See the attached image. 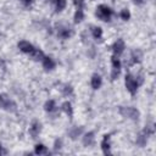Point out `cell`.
I'll list each match as a JSON object with an SVG mask.
<instances>
[{
	"label": "cell",
	"instance_id": "1",
	"mask_svg": "<svg viewBox=\"0 0 156 156\" xmlns=\"http://www.w3.org/2000/svg\"><path fill=\"white\" fill-rule=\"evenodd\" d=\"M96 16L101 20V21H110L111 16H112V10L107 6V5H99L96 9Z\"/></svg>",
	"mask_w": 156,
	"mask_h": 156
},
{
	"label": "cell",
	"instance_id": "2",
	"mask_svg": "<svg viewBox=\"0 0 156 156\" xmlns=\"http://www.w3.org/2000/svg\"><path fill=\"white\" fill-rule=\"evenodd\" d=\"M119 113L123 117H127V118H130V119H138V117H139V111L136 108H134V107H130V106L121 107L119 108Z\"/></svg>",
	"mask_w": 156,
	"mask_h": 156
},
{
	"label": "cell",
	"instance_id": "3",
	"mask_svg": "<svg viewBox=\"0 0 156 156\" xmlns=\"http://www.w3.org/2000/svg\"><path fill=\"white\" fill-rule=\"evenodd\" d=\"M138 87H139V84H138L136 79H135L133 76L127 74V76H126V88H127V90H128L132 95H134V94L136 93V90H138Z\"/></svg>",
	"mask_w": 156,
	"mask_h": 156
},
{
	"label": "cell",
	"instance_id": "4",
	"mask_svg": "<svg viewBox=\"0 0 156 156\" xmlns=\"http://www.w3.org/2000/svg\"><path fill=\"white\" fill-rule=\"evenodd\" d=\"M0 107L7 111H13L16 105L6 94H0Z\"/></svg>",
	"mask_w": 156,
	"mask_h": 156
},
{
	"label": "cell",
	"instance_id": "5",
	"mask_svg": "<svg viewBox=\"0 0 156 156\" xmlns=\"http://www.w3.org/2000/svg\"><path fill=\"white\" fill-rule=\"evenodd\" d=\"M124 49H126V44H124V41H123L122 39H117V40L115 41L113 46H112L113 54H115L116 56L121 55V54H122V52L124 51Z\"/></svg>",
	"mask_w": 156,
	"mask_h": 156
},
{
	"label": "cell",
	"instance_id": "6",
	"mask_svg": "<svg viewBox=\"0 0 156 156\" xmlns=\"http://www.w3.org/2000/svg\"><path fill=\"white\" fill-rule=\"evenodd\" d=\"M18 49H20L21 51L26 52V54H30V52L34 50V46H33L29 41H27V40H21V41L18 43Z\"/></svg>",
	"mask_w": 156,
	"mask_h": 156
},
{
	"label": "cell",
	"instance_id": "7",
	"mask_svg": "<svg viewBox=\"0 0 156 156\" xmlns=\"http://www.w3.org/2000/svg\"><path fill=\"white\" fill-rule=\"evenodd\" d=\"M40 130H41V124L39 122H34L32 124V127L29 128V134L32 135V138H37L39 135Z\"/></svg>",
	"mask_w": 156,
	"mask_h": 156
},
{
	"label": "cell",
	"instance_id": "8",
	"mask_svg": "<svg viewBox=\"0 0 156 156\" xmlns=\"http://www.w3.org/2000/svg\"><path fill=\"white\" fill-rule=\"evenodd\" d=\"M41 61H43V67H44L46 71H51V69L55 67V61H54L51 57L44 56Z\"/></svg>",
	"mask_w": 156,
	"mask_h": 156
},
{
	"label": "cell",
	"instance_id": "9",
	"mask_svg": "<svg viewBox=\"0 0 156 156\" xmlns=\"http://www.w3.org/2000/svg\"><path fill=\"white\" fill-rule=\"evenodd\" d=\"M101 83H102V80H101V77H100L99 74H93V77H91V80H90L91 88H93V89H99V88L101 87Z\"/></svg>",
	"mask_w": 156,
	"mask_h": 156
},
{
	"label": "cell",
	"instance_id": "10",
	"mask_svg": "<svg viewBox=\"0 0 156 156\" xmlns=\"http://www.w3.org/2000/svg\"><path fill=\"white\" fill-rule=\"evenodd\" d=\"M57 35H58L60 38H62V39H66V38H68V37L71 35V30H69V28H67V27L60 26L58 29H57Z\"/></svg>",
	"mask_w": 156,
	"mask_h": 156
},
{
	"label": "cell",
	"instance_id": "11",
	"mask_svg": "<svg viewBox=\"0 0 156 156\" xmlns=\"http://www.w3.org/2000/svg\"><path fill=\"white\" fill-rule=\"evenodd\" d=\"M101 149L104 154H110V135H105L104 140L101 141Z\"/></svg>",
	"mask_w": 156,
	"mask_h": 156
},
{
	"label": "cell",
	"instance_id": "12",
	"mask_svg": "<svg viewBox=\"0 0 156 156\" xmlns=\"http://www.w3.org/2000/svg\"><path fill=\"white\" fill-rule=\"evenodd\" d=\"M94 133L93 132H89V133H87L84 136H83V144L85 145V146H89V145H91L93 143H94Z\"/></svg>",
	"mask_w": 156,
	"mask_h": 156
},
{
	"label": "cell",
	"instance_id": "13",
	"mask_svg": "<svg viewBox=\"0 0 156 156\" xmlns=\"http://www.w3.org/2000/svg\"><path fill=\"white\" fill-rule=\"evenodd\" d=\"M29 55H30V56H32V58H33V60H35V61L43 60V57H44L43 51H41V50H39V49H35V48H34V50H33Z\"/></svg>",
	"mask_w": 156,
	"mask_h": 156
},
{
	"label": "cell",
	"instance_id": "14",
	"mask_svg": "<svg viewBox=\"0 0 156 156\" xmlns=\"http://www.w3.org/2000/svg\"><path fill=\"white\" fill-rule=\"evenodd\" d=\"M84 18V13H83V10L82 9H77L76 13H74V22L76 23H80Z\"/></svg>",
	"mask_w": 156,
	"mask_h": 156
},
{
	"label": "cell",
	"instance_id": "15",
	"mask_svg": "<svg viewBox=\"0 0 156 156\" xmlns=\"http://www.w3.org/2000/svg\"><path fill=\"white\" fill-rule=\"evenodd\" d=\"M93 29H91V34H93V37L95 38V39H100L101 37H102V29L100 28V27H91Z\"/></svg>",
	"mask_w": 156,
	"mask_h": 156
},
{
	"label": "cell",
	"instance_id": "16",
	"mask_svg": "<svg viewBox=\"0 0 156 156\" xmlns=\"http://www.w3.org/2000/svg\"><path fill=\"white\" fill-rule=\"evenodd\" d=\"M62 110L71 117L72 116V113H73V110H72V105H71V102H68V101H66V102H63L62 104Z\"/></svg>",
	"mask_w": 156,
	"mask_h": 156
},
{
	"label": "cell",
	"instance_id": "17",
	"mask_svg": "<svg viewBox=\"0 0 156 156\" xmlns=\"http://www.w3.org/2000/svg\"><path fill=\"white\" fill-rule=\"evenodd\" d=\"M46 152H48L46 146H44L43 144L35 145V154H37V155H43V154H46Z\"/></svg>",
	"mask_w": 156,
	"mask_h": 156
},
{
	"label": "cell",
	"instance_id": "18",
	"mask_svg": "<svg viewBox=\"0 0 156 156\" xmlns=\"http://www.w3.org/2000/svg\"><path fill=\"white\" fill-rule=\"evenodd\" d=\"M56 11H62L66 7V0H55Z\"/></svg>",
	"mask_w": 156,
	"mask_h": 156
},
{
	"label": "cell",
	"instance_id": "19",
	"mask_svg": "<svg viewBox=\"0 0 156 156\" xmlns=\"http://www.w3.org/2000/svg\"><path fill=\"white\" fill-rule=\"evenodd\" d=\"M45 111H49V112H51V111H54L55 110V107H56V105H55V101L54 100H49V101H46V104H45Z\"/></svg>",
	"mask_w": 156,
	"mask_h": 156
},
{
	"label": "cell",
	"instance_id": "20",
	"mask_svg": "<svg viewBox=\"0 0 156 156\" xmlns=\"http://www.w3.org/2000/svg\"><path fill=\"white\" fill-rule=\"evenodd\" d=\"M132 61H133V63H136V62H140V60H141V52L140 51H133V54H132Z\"/></svg>",
	"mask_w": 156,
	"mask_h": 156
},
{
	"label": "cell",
	"instance_id": "21",
	"mask_svg": "<svg viewBox=\"0 0 156 156\" xmlns=\"http://www.w3.org/2000/svg\"><path fill=\"white\" fill-rule=\"evenodd\" d=\"M111 62H112V68H119L121 69V62L116 55H113L111 57Z\"/></svg>",
	"mask_w": 156,
	"mask_h": 156
},
{
	"label": "cell",
	"instance_id": "22",
	"mask_svg": "<svg viewBox=\"0 0 156 156\" xmlns=\"http://www.w3.org/2000/svg\"><path fill=\"white\" fill-rule=\"evenodd\" d=\"M82 134V128H74V129H72L71 132H69V135H71V138L72 139H76L78 135H80Z\"/></svg>",
	"mask_w": 156,
	"mask_h": 156
},
{
	"label": "cell",
	"instance_id": "23",
	"mask_svg": "<svg viewBox=\"0 0 156 156\" xmlns=\"http://www.w3.org/2000/svg\"><path fill=\"white\" fill-rule=\"evenodd\" d=\"M136 144L140 145V146H144L146 144V135L145 134H140L138 138H136Z\"/></svg>",
	"mask_w": 156,
	"mask_h": 156
},
{
	"label": "cell",
	"instance_id": "24",
	"mask_svg": "<svg viewBox=\"0 0 156 156\" xmlns=\"http://www.w3.org/2000/svg\"><path fill=\"white\" fill-rule=\"evenodd\" d=\"M121 18L122 20H124V21H127V20H129V17H130V12H129V10L128 9H123L122 11H121Z\"/></svg>",
	"mask_w": 156,
	"mask_h": 156
},
{
	"label": "cell",
	"instance_id": "25",
	"mask_svg": "<svg viewBox=\"0 0 156 156\" xmlns=\"http://www.w3.org/2000/svg\"><path fill=\"white\" fill-rule=\"evenodd\" d=\"M72 93H73V88H72L71 85L66 84V85L63 87V94H65V95H71Z\"/></svg>",
	"mask_w": 156,
	"mask_h": 156
},
{
	"label": "cell",
	"instance_id": "26",
	"mask_svg": "<svg viewBox=\"0 0 156 156\" xmlns=\"http://www.w3.org/2000/svg\"><path fill=\"white\" fill-rule=\"evenodd\" d=\"M73 2L77 6V9H83L84 6V0H73Z\"/></svg>",
	"mask_w": 156,
	"mask_h": 156
},
{
	"label": "cell",
	"instance_id": "27",
	"mask_svg": "<svg viewBox=\"0 0 156 156\" xmlns=\"http://www.w3.org/2000/svg\"><path fill=\"white\" fill-rule=\"evenodd\" d=\"M61 144H62L61 140H56V143H55V149H60V147H61Z\"/></svg>",
	"mask_w": 156,
	"mask_h": 156
},
{
	"label": "cell",
	"instance_id": "28",
	"mask_svg": "<svg viewBox=\"0 0 156 156\" xmlns=\"http://www.w3.org/2000/svg\"><path fill=\"white\" fill-rule=\"evenodd\" d=\"M133 2H134L135 5H143V4L145 2V0H133Z\"/></svg>",
	"mask_w": 156,
	"mask_h": 156
},
{
	"label": "cell",
	"instance_id": "29",
	"mask_svg": "<svg viewBox=\"0 0 156 156\" xmlns=\"http://www.w3.org/2000/svg\"><path fill=\"white\" fill-rule=\"evenodd\" d=\"M22 2H23L24 5H29V4L32 2V0H22Z\"/></svg>",
	"mask_w": 156,
	"mask_h": 156
},
{
	"label": "cell",
	"instance_id": "30",
	"mask_svg": "<svg viewBox=\"0 0 156 156\" xmlns=\"http://www.w3.org/2000/svg\"><path fill=\"white\" fill-rule=\"evenodd\" d=\"M0 154H1V144H0Z\"/></svg>",
	"mask_w": 156,
	"mask_h": 156
}]
</instances>
